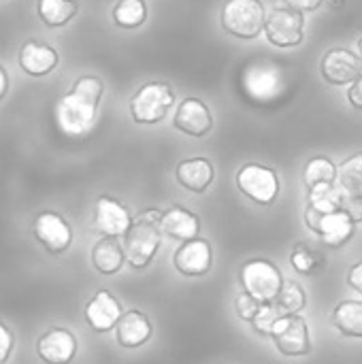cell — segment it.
<instances>
[{
  "label": "cell",
  "mask_w": 362,
  "mask_h": 364,
  "mask_svg": "<svg viewBox=\"0 0 362 364\" xmlns=\"http://www.w3.org/2000/svg\"><path fill=\"white\" fill-rule=\"evenodd\" d=\"M348 100H350V105H352L354 109H361L362 111V75L350 85V90H348Z\"/></svg>",
  "instance_id": "cell-37"
},
{
  "label": "cell",
  "mask_w": 362,
  "mask_h": 364,
  "mask_svg": "<svg viewBox=\"0 0 362 364\" xmlns=\"http://www.w3.org/2000/svg\"><path fill=\"white\" fill-rule=\"evenodd\" d=\"M6 92H9V75H6V70L0 66V100L6 96Z\"/></svg>",
  "instance_id": "cell-38"
},
{
  "label": "cell",
  "mask_w": 362,
  "mask_h": 364,
  "mask_svg": "<svg viewBox=\"0 0 362 364\" xmlns=\"http://www.w3.org/2000/svg\"><path fill=\"white\" fill-rule=\"evenodd\" d=\"M275 307L282 311V316H297L307 305V294L297 282H284L280 294L275 296Z\"/></svg>",
  "instance_id": "cell-28"
},
{
  "label": "cell",
  "mask_w": 362,
  "mask_h": 364,
  "mask_svg": "<svg viewBox=\"0 0 362 364\" xmlns=\"http://www.w3.org/2000/svg\"><path fill=\"white\" fill-rule=\"evenodd\" d=\"M34 239L49 252V254H64L73 245V228L64 215L55 211H41L32 222Z\"/></svg>",
  "instance_id": "cell-10"
},
{
  "label": "cell",
  "mask_w": 362,
  "mask_h": 364,
  "mask_svg": "<svg viewBox=\"0 0 362 364\" xmlns=\"http://www.w3.org/2000/svg\"><path fill=\"white\" fill-rule=\"evenodd\" d=\"M346 203V194L344 190L335 183H320L316 188H309V200H307V209H305V224L333 213V211H341Z\"/></svg>",
  "instance_id": "cell-22"
},
{
  "label": "cell",
  "mask_w": 362,
  "mask_h": 364,
  "mask_svg": "<svg viewBox=\"0 0 362 364\" xmlns=\"http://www.w3.org/2000/svg\"><path fill=\"white\" fill-rule=\"evenodd\" d=\"M356 49H358V55L362 58V34L358 36V41H356Z\"/></svg>",
  "instance_id": "cell-39"
},
{
  "label": "cell",
  "mask_w": 362,
  "mask_h": 364,
  "mask_svg": "<svg viewBox=\"0 0 362 364\" xmlns=\"http://www.w3.org/2000/svg\"><path fill=\"white\" fill-rule=\"evenodd\" d=\"M280 318H284V316H282V311L275 307V303H262L260 309H258V314H256V318L252 320V326H254V331H256L258 335L271 337L273 326L277 324Z\"/></svg>",
  "instance_id": "cell-31"
},
{
  "label": "cell",
  "mask_w": 362,
  "mask_h": 364,
  "mask_svg": "<svg viewBox=\"0 0 362 364\" xmlns=\"http://www.w3.org/2000/svg\"><path fill=\"white\" fill-rule=\"evenodd\" d=\"M13 350H15V337H13V331L0 322V364L9 363V358L13 356Z\"/></svg>",
  "instance_id": "cell-33"
},
{
  "label": "cell",
  "mask_w": 362,
  "mask_h": 364,
  "mask_svg": "<svg viewBox=\"0 0 362 364\" xmlns=\"http://www.w3.org/2000/svg\"><path fill=\"white\" fill-rule=\"evenodd\" d=\"M173 126L194 139H203L213 128V115L211 109L201 98H186L175 111Z\"/></svg>",
  "instance_id": "cell-15"
},
{
  "label": "cell",
  "mask_w": 362,
  "mask_h": 364,
  "mask_svg": "<svg viewBox=\"0 0 362 364\" xmlns=\"http://www.w3.org/2000/svg\"><path fill=\"white\" fill-rule=\"evenodd\" d=\"M175 269L186 277H203L211 271L213 264V252L209 241L205 239H192L186 241L173 258Z\"/></svg>",
  "instance_id": "cell-17"
},
{
  "label": "cell",
  "mask_w": 362,
  "mask_h": 364,
  "mask_svg": "<svg viewBox=\"0 0 362 364\" xmlns=\"http://www.w3.org/2000/svg\"><path fill=\"white\" fill-rule=\"evenodd\" d=\"M344 211L352 218L354 224H362V196H346Z\"/></svg>",
  "instance_id": "cell-34"
},
{
  "label": "cell",
  "mask_w": 362,
  "mask_h": 364,
  "mask_svg": "<svg viewBox=\"0 0 362 364\" xmlns=\"http://www.w3.org/2000/svg\"><path fill=\"white\" fill-rule=\"evenodd\" d=\"M134 218L130 215L128 207L122 205L117 198L100 196L94 205V228L102 237H115L124 239V235L130 230Z\"/></svg>",
  "instance_id": "cell-13"
},
{
  "label": "cell",
  "mask_w": 362,
  "mask_h": 364,
  "mask_svg": "<svg viewBox=\"0 0 362 364\" xmlns=\"http://www.w3.org/2000/svg\"><path fill=\"white\" fill-rule=\"evenodd\" d=\"M320 73L326 79V83H331V85L354 83L362 75V58L350 49L333 47L322 55Z\"/></svg>",
  "instance_id": "cell-11"
},
{
  "label": "cell",
  "mask_w": 362,
  "mask_h": 364,
  "mask_svg": "<svg viewBox=\"0 0 362 364\" xmlns=\"http://www.w3.org/2000/svg\"><path fill=\"white\" fill-rule=\"evenodd\" d=\"M105 85L98 77H79L73 87L53 105V122L60 134L81 139L90 134L98 119V107Z\"/></svg>",
  "instance_id": "cell-1"
},
{
  "label": "cell",
  "mask_w": 362,
  "mask_h": 364,
  "mask_svg": "<svg viewBox=\"0 0 362 364\" xmlns=\"http://www.w3.org/2000/svg\"><path fill=\"white\" fill-rule=\"evenodd\" d=\"M79 11V4L75 0H38L36 13L41 21L49 28H62L66 26Z\"/></svg>",
  "instance_id": "cell-25"
},
{
  "label": "cell",
  "mask_w": 362,
  "mask_h": 364,
  "mask_svg": "<svg viewBox=\"0 0 362 364\" xmlns=\"http://www.w3.org/2000/svg\"><path fill=\"white\" fill-rule=\"evenodd\" d=\"M333 326L344 337L362 339V303L361 301H344L333 311Z\"/></svg>",
  "instance_id": "cell-24"
},
{
  "label": "cell",
  "mask_w": 362,
  "mask_h": 364,
  "mask_svg": "<svg viewBox=\"0 0 362 364\" xmlns=\"http://www.w3.org/2000/svg\"><path fill=\"white\" fill-rule=\"evenodd\" d=\"M337 186L346 196H362V151L337 166Z\"/></svg>",
  "instance_id": "cell-27"
},
{
  "label": "cell",
  "mask_w": 362,
  "mask_h": 364,
  "mask_svg": "<svg viewBox=\"0 0 362 364\" xmlns=\"http://www.w3.org/2000/svg\"><path fill=\"white\" fill-rule=\"evenodd\" d=\"M271 339H273L277 352L288 356V358H299V356H309L312 354L309 326L299 316L280 318L277 324L273 326Z\"/></svg>",
  "instance_id": "cell-9"
},
{
  "label": "cell",
  "mask_w": 362,
  "mask_h": 364,
  "mask_svg": "<svg viewBox=\"0 0 362 364\" xmlns=\"http://www.w3.org/2000/svg\"><path fill=\"white\" fill-rule=\"evenodd\" d=\"M284 6H290L294 11H301V13H312L316 9H320L326 0H282Z\"/></svg>",
  "instance_id": "cell-35"
},
{
  "label": "cell",
  "mask_w": 362,
  "mask_h": 364,
  "mask_svg": "<svg viewBox=\"0 0 362 364\" xmlns=\"http://www.w3.org/2000/svg\"><path fill=\"white\" fill-rule=\"evenodd\" d=\"M265 34L280 49L299 47L305 38V15L290 6H277L267 15Z\"/></svg>",
  "instance_id": "cell-7"
},
{
  "label": "cell",
  "mask_w": 362,
  "mask_h": 364,
  "mask_svg": "<svg viewBox=\"0 0 362 364\" xmlns=\"http://www.w3.org/2000/svg\"><path fill=\"white\" fill-rule=\"evenodd\" d=\"M307 228L318 235L322 239L324 245L333 247V250H339V247H346L354 232H356V224L352 222V218L341 209V211H333V213H326L314 222L307 224Z\"/></svg>",
  "instance_id": "cell-16"
},
{
  "label": "cell",
  "mask_w": 362,
  "mask_h": 364,
  "mask_svg": "<svg viewBox=\"0 0 362 364\" xmlns=\"http://www.w3.org/2000/svg\"><path fill=\"white\" fill-rule=\"evenodd\" d=\"M237 188L256 205L269 207L277 200L280 177L273 168L262 164H245L237 171Z\"/></svg>",
  "instance_id": "cell-8"
},
{
  "label": "cell",
  "mask_w": 362,
  "mask_h": 364,
  "mask_svg": "<svg viewBox=\"0 0 362 364\" xmlns=\"http://www.w3.org/2000/svg\"><path fill=\"white\" fill-rule=\"evenodd\" d=\"M303 181L307 188H316L320 183H335L337 181V166L331 158L318 156L305 164Z\"/></svg>",
  "instance_id": "cell-29"
},
{
  "label": "cell",
  "mask_w": 362,
  "mask_h": 364,
  "mask_svg": "<svg viewBox=\"0 0 362 364\" xmlns=\"http://www.w3.org/2000/svg\"><path fill=\"white\" fill-rule=\"evenodd\" d=\"M239 282L243 292L254 296L260 303H273L275 296L280 294L284 286V275L282 271L271 262V260H247L241 271H239Z\"/></svg>",
  "instance_id": "cell-6"
},
{
  "label": "cell",
  "mask_w": 362,
  "mask_h": 364,
  "mask_svg": "<svg viewBox=\"0 0 362 364\" xmlns=\"http://www.w3.org/2000/svg\"><path fill=\"white\" fill-rule=\"evenodd\" d=\"M260 305H262V303L256 301L254 296H250L247 292H241V294L235 299V311H237L239 320H243V322H252V320L256 318Z\"/></svg>",
  "instance_id": "cell-32"
},
{
  "label": "cell",
  "mask_w": 362,
  "mask_h": 364,
  "mask_svg": "<svg viewBox=\"0 0 362 364\" xmlns=\"http://www.w3.org/2000/svg\"><path fill=\"white\" fill-rule=\"evenodd\" d=\"M241 94L254 105H273L288 92L286 70L271 60H252L239 77Z\"/></svg>",
  "instance_id": "cell-2"
},
{
  "label": "cell",
  "mask_w": 362,
  "mask_h": 364,
  "mask_svg": "<svg viewBox=\"0 0 362 364\" xmlns=\"http://www.w3.org/2000/svg\"><path fill=\"white\" fill-rule=\"evenodd\" d=\"M348 286L352 290H356L358 294H362V260L350 267V271H348Z\"/></svg>",
  "instance_id": "cell-36"
},
{
  "label": "cell",
  "mask_w": 362,
  "mask_h": 364,
  "mask_svg": "<svg viewBox=\"0 0 362 364\" xmlns=\"http://www.w3.org/2000/svg\"><path fill=\"white\" fill-rule=\"evenodd\" d=\"M90 260H92V267L100 275H115L122 271V267L126 262L124 245L115 237H102L94 243Z\"/></svg>",
  "instance_id": "cell-23"
},
{
  "label": "cell",
  "mask_w": 362,
  "mask_h": 364,
  "mask_svg": "<svg viewBox=\"0 0 362 364\" xmlns=\"http://www.w3.org/2000/svg\"><path fill=\"white\" fill-rule=\"evenodd\" d=\"M58 62H60L58 51L47 43L26 41L19 49V66L30 77H45L53 73Z\"/></svg>",
  "instance_id": "cell-18"
},
{
  "label": "cell",
  "mask_w": 362,
  "mask_h": 364,
  "mask_svg": "<svg viewBox=\"0 0 362 364\" xmlns=\"http://www.w3.org/2000/svg\"><path fill=\"white\" fill-rule=\"evenodd\" d=\"M160 218H162V211L147 209L134 218L130 230L124 235L122 245H124L126 262L137 271L149 267L162 245Z\"/></svg>",
  "instance_id": "cell-3"
},
{
  "label": "cell",
  "mask_w": 362,
  "mask_h": 364,
  "mask_svg": "<svg viewBox=\"0 0 362 364\" xmlns=\"http://www.w3.org/2000/svg\"><path fill=\"white\" fill-rule=\"evenodd\" d=\"M173 102H175V92L169 83L147 81L130 98V115L137 124L154 126L169 115Z\"/></svg>",
  "instance_id": "cell-5"
},
{
  "label": "cell",
  "mask_w": 362,
  "mask_h": 364,
  "mask_svg": "<svg viewBox=\"0 0 362 364\" xmlns=\"http://www.w3.org/2000/svg\"><path fill=\"white\" fill-rule=\"evenodd\" d=\"M79 341L73 331L55 326L45 331L36 341V356L45 364H70L77 356Z\"/></svg>",
  "instance_id": "cell-12"
},
{
  "label": "cell",
  "mask_w": 362,
  "mask_h": 364,
  "mask_svg": "<svg viewBox=\"0 0 362 364\" xmlns=\"http://www.w3.org/2000/svg\"><path fill=\"white\" fill-rule=\"evenodd\" d=\"M175 177L177 183L194 194H203L209 190V186L213 183L215 171L211 160L207 158H190V160H181L175 168Z\"/></svg>",
  "instance_id": "cell-20"
},
{
  "label": "cell",
  "mask_w": 362,
  "mask_h": 364,
  "mask_svg": "<svg viewBox=\"0 0 362 364\" xmlns=\"http://www.w3.org/2000/svg\"><path fill=\"white\" fill-rule=\"evenodd\" d=\"M151 335H154L151 322L139 309L126 311L115 326V339L126 350H137V348L145 346L151 339Z\"/></svg>",
  "instance_id": "cell-19"
},
{
  "label": "cell",
  "mask_w": 362,
  "mask_h": 364,
  "mask_svg": "<svg viewBox=\"0 0 362 364\" xmlns=\"http://www.w3.org/2000/svg\"><path fill=\"white\" fill-rule=\"evenodd\" d=\"M267 15L260 0H226L220 11V21L230 36L252 41L265 32Z\"/></svg>",
  "instance_id": "cell-4"
},
{
  "label": "cell",
  "mask_w": 362,
  "mask_h": 364,
  "mask_svg": "<svg viewBox=\"0 0 362 364\" xmlns=\"http://www.w3.org/2000/svg\"><path fill=\"white\" fill-rule=\"evenodd\" d=\"M290 264L294 267L297 273L301 275H312L322 267V256L314 250H309L307 245H297L290 254Z\"/></svg>",
  "instance_id": "cell-30"
},
{
  "label": "cell",
  "mask_w": 362,
  "mask_h": 364,
  "mask_svg": "<svg viewBox=\"0 0 362 364\" xmlns=\"http://www.w3.org/2000/svg\"><path fill=\"white\" fill-rule=\"evenodd\" d=\"M124 311L119 301L109 292V290H98L83 309V318L85 324L94 331V333H109L115 331L117 322L122 320Z\"/></svg>",
  "instance_id": "cell-14"
},
{
  "label": "cell",
  "mask_w": 362,
  "mask_h": 364,
  "mask_svg": "<svg viewBox=\"0 0 362 364\" xmlns=\"http://www.w3.org/2000/svg\"><path fill=\"white\" fill-rule=\"evenodd\" d=\"M111 17L117 28L137 30L147 19V4H145V0H117Z\"/></svg>",
  "instance_id": "cell-26"
},
{
  "label": "cell",
  "mask_w": 362,
  "mask_h": 364,
  "mask_svg": "<svg viewBox=\"0 0 362 364\" xmlns=\"http://www.w3.org/2000/svg\"><path fill=\"white\" fill-rule=\"evenodd\" d=\"M160 230L175 239V241H192V239H198V232H201V220L196 213L183 209V207H171L166 211H162V218H160Z\"/></svg>",
  "instance_id": "cell-21"
}]
</instances>
